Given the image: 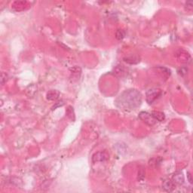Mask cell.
Instances as JSON below:
<instances>
[{
    "label": "cell",
    "instance_id": "cell-6",
    "mask_svg": "<svg viewBox=\"0 0 193 193\" xmlns=\"http://www.w3.org/2000/svg\"><path fill=\"white\" fill-rule=\"evenodd\" d=\"M176 186L174 185V183H173V181L170 179H166L163 181L162 183V188L163 189L165 192H171L174 190Z\"/></svg>",
    "mask_w": 193,
    "mask_h": 193
},
{
    "label": "cell",
    "instance_id": "cell-3",
    "mask_svg": "<svg viewBox=\"0 0 193 193\" xmlns=\"http://www.w3.org/2000/svg\"><path fill=\"white\" fill-rule=\"evenodd\" d=\"M139 118L141 121L146 123L149 126H152L156 123V120L153 118V116L151 115V113H149L147 112H140L139 114Z\"/></svg>",
    "mask_w": 193,
    "mask_h": 193
},
{
    "label": "cell",
    "instance_id": "cell-5",
    "mask_svg": "<svg viewBox=\"0 0 193 193\" xmlns=\"http://www.w3.org/2000/svg\"><path fill=\"white\" fill-rule=\"evenodd\" d=\"M171 180L174 183L175 186H181L184 183L185 179H184V175L182 172L178 171V172L175 173L173 176Z\"/></svg>",
    "mask_w": 193,
    "mask_h": 193
},
{
    "label": "cell",
    "instance_id": "cell-4",
    "mask_svg": "<svg viewBox=\"0 0 193 193\" xmlns=\"http://www.w3.org/2000/svg\"><path fill=\"white\" fill-rule=\"evenodd\" d=\"M176 57L180 61L186 64H189L191 62V57L188 52L183 49H180L176 52Z\"/></svg>",
    "mask_w": 193,
    "mask_h": 193
},
{
    "label": "cell",
    "instance_id": "cell-13",
    "mask_svg": "<svg viewBox=\"0 0 193 193\" xmlns=\"http://www.w3.org/2000/svg\"><path fill=\"white\" fill-rule=\"evenodd\" d=\"M188 72V68L186 67H180V68L178 70V74L180 75L181 76H184L186 75Z\"/></svg>",
    "mask_w": 193,
    "mask_h": 193
},
{
    "label": "cell",
    "instance_id": "cell-9",
    "mask_svg": "<svg viewBox=\"0 0 193 193\" xmlns=\"http://www.w3.org/2000/svg\"><path fill=\"white\" fill-rule=\"evenodd\" d=\"M140 58L137 56H135V55H131V56H128L127 58H124V61L126 63L130 64H137L140 62Z\"/></svg>",
    "mask_w": 193,
    "mask_h": 193
},
{
    "label": "cell",
    "instance_id": "cell-14",
    "mask_svg": "<svg viewBox=\"0 0 193 193\" xmlns=\"http://www.w3.org/2000/svg\"><path fill=\"white\" fill-rule=\"evenodd\" d=\"M193 8V2H187L186 3V10L189 11H192Z\"/></svg>",
    "mask_w": 193,
    "mask_h": 193
},
{
    "label": "cell",
    "instance_id": "cell-1",
    "mask_svg": "<svg viewBox=\"0 0 193 193\" xmlns=\"http://www.w3.org/2000/svg\"><path fill=\"white\" fill-rule=\"evenodd\" d=\"M142 95L136 89H128L123 91L115 101L118 108L125 111L134 110L141 105Z\"/></svg>",
    "mask_w": 193,
    "mask_h": 193
},
{
    "label": "cell",
    "instance_id": "cell-11",
    "mask_svg": "<svg viewBox=\"0 0 193 193\" xmlns=\"http://www.w3.org/2000/svg\"><path fill=\"white\" fill-rule=\"evenodd\" d=\"M67 115L69 117V118H70L71 120H75V115H74V111H73V108L72 106H69L68 109H67Z\"/></svg>",
    "mask_w": 193,
    "mask_h": 193
},
{
    "label": "cell",
    "instance_id": "cell-7",
    "mask_svg": "<svg viewBox=\"0 0 193 193\" xmlns=\"http://www.w3.org/2000/svg\"><path fill=\"white\" fill-rule=\"evenodd\" d=\"M109 158V155H107L106 152H100L96 153L95 155L93 156L92 160L93 162H98V161H104Z\"/></svg>",
    "mask_w": 193,
    "mask_h": 193
},
{
    "label": "cell",
    "instance_id": "cell-15",
    "mask_svg": "<svg viewBox=\"0 0 193 193\" xmlns=\"http://www.w3.org/2000/svg\"><path fill=\"white\" fill-rule=\"evenodd\" d=\"M187 174H188V175H187V177H188V178H189V181L190 183H192V178H191V175H190V173L188 172V173H187Z\"/></svg>",
    "mask_w": 193,
    "mask_h": 193
},
{
    "label": "cell",
    "instance_id": "cell-12",
    "mask_svg": "<svg viewBox=\"0 0 193 193\" xmlns=\"http://www.w3.org/2000/svg\"><path fill=\"white\" fill-rule=\"evenodd\" d=\"M115 35H116V38L118 40H121L125 38V32L122 30H118L116 31V33H115Z\"/></svg>",
    "mask_w": 193,
    "mask_h": 193
},
{
    "label": "cell",
    "instance_id": "cell-8",
    "mask_svg": "<svg viewBox=\"0 0 193 193\" xmlns=\"http://www.w3.org/2000/svg\"><path fill=\"white\" fill-rule=\"evenodd\" d=\"M59 96V91H56V90H51L47 93V99L48 101H56L57 99H58Z\"/></svg>",
    "mask_w": 193,
    "mask_h": 193
},
{
    "label": "cell",
    "instance_id": "cell-2",
    "mask_svg": "<svg viewBox=\"0 0 193 193\" xmlns=\"http://www.w3.org/2000/svg\"><path fill=\"white\" fill-rule=\"evenodd\" d=\"M162 94L161 90L158 89V88H151L149 89L146 92V100L147 103L149 104H153L160 96Z\"/></svg>",
    "mask_w": 193,
    "mask_h": 193
},
{
    "label": "cell",
    "instance_id": "cell-10",
    "mask_svg": "<svg viewBox=\"0 0 193 193\" xmlns=\"http://www.w3.org/2000/svg\"><path fill=\"white\" fill-rule=\"evenodd\" d=\"M151 115L158 121H163L164 120V118H165L164 114L161 112H158V111H152L151 112Z\"/></svg>",
    "mask_w": 193,
    "mask_h": 193
}]
</instances>
